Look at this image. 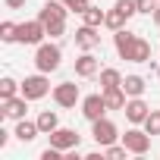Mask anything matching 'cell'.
I'll use <instances>...</instances> for the list:
<instances>
[{
  "instance_id": "obj_12",
  "label": "cell",
  "mask_w": 160,
  "mask_h": 160,
  "mask_svg": "<svg viewBox=\"0 0 160 160\" xmlns=\"http://www.w3.org/2000/svg\"><path fill=\"white\" fill-rule=\"evenodd\" d=\"M98 44H101V35H98V28L82 22V28L75 32V47H78V50H94Z\"/></svg>"
},
{
  "instance_id": "obj_5",
  "label": "cell",
  "mask_w": 160,
  "mask_h": 160,
  "mask_svg": "<svg viewBox=\"0 0 160 160\" xmlns=\"http://www.w3.org/2000/svg\"><path fill=\"white\" fill-rule=\"evenodd\" d=\"M151 138H154V135H148V132H141V129H129V132L122 135V144L129 148V154L144 157V154L151 151Z\"/></svg>"
},
{
  "instance_id": "obj_21",
  "label": "cell",
  "mask_w": 160,
  "mask_h": 160,
  "mask_svg": "<svg viewBox=\"0 0 160 160\" xmlns=\"http://www.w3.org/2000/svg\"><path fill=\"white\" fill-rule=\"evenodd\" d=\"M126 22H129V16H126L119 7H113V10L107 13V19H104V25H107L110 32H119V28H126Z\"/></svg>"
},
{
  "instance_id": "obj_9",
  "label": "cell",
  "mask_w": 160,
  "mask_h": 160,
  "mask_svg": "<svg viewBox=\"0 0 160 160\" xmlns=\"http://www.w3.org/2000/svg\"><path fill=\"white\" fill-rule=\"evenodd\" d=\"M53 101H57V107H75L78 101H82L78 85H75V82H63V85H57V88H53Z\"/></svg>"
},
{
  "instance_id": "obj_17",
  "label": "cell",
  "mask_w": 160,
  "mask_h": 160,
  "mask_svg": "<svg viewBox=\"0 0 160 160\" xmlns=\"http://www.w3.org/2000/svg\"><path fill=\"white\" fill-rule=\"evenodd\" d=\"M104 101H107V107H110V110H122V107H126V101H129V94H126V91H122V85H119V88H107V91H104Z\"/></svg>"
},
{
  "instance_id": "obj_31",
  "label": "cell",
  "mask_w": 160,
  "mask_h": 160,
  "mask_svg": "<svg viewBox=\"0 0 160 160\" xmlns=\"http://www.w3.org/2000/svg\"><path fill=\"white\" fill-rule=\"evenodd\" d=\"M7 144H10V132H7V129H0V148H7Z\"/></svg>"
},
{
  "instance_id": "obj_15",
  "label": "cell",
  "mask_w": 160,
  "mask_h": 160,
  "mask_svg": "<svg viewBox=\"0 0 160 160\" xmlns=\"http://www.w3.org/2000/svg\"><path fill=\"white\" fill-rule=\"evenodd\" d=\"M126 60H129V63H148V60H151V41L135 38V44H132V50H129Z\"/></svg>"
},
{
  "instance_id": "obj_4",
  "label": "cell",
  "mask_w": 160,
  "mask_h": 160,
  "mask_svg": "<svg viewBox=\"0 0 160 160\" xmlns=\"http://www.w3.org/2000/svg\"><path fill=\"white\" fill-rule=\"evenodd\" d=\"M91 135H94V141H98L101 148H107V144H116L119 129H116L107 116H101V119H94V122H91Z\"/></svg>"
},
{
  "instance_id": "obj_23",
  "label": "cell",
  "mask_w": 160,
  "mask_h": 160,
  "mask_svg": "<svg viewBox=\"0 0 160 160\" xmlns=\"http://www.w3.org/2000/svg\"><path fill=\"white\" fill-rule=\"evenodd\" d=\"M16 91H22V85L16 82V78H10V75H3V78H0V101L16 98Z\"/></svg>"
},
{
  "instance_id": "obj_24",
  "label": "cell",
  "mask_w": 160,
  "mask_h": 160,
  "mask_svg": "<svg viewBox=\"0 0 160 160\" xmlns=\"http://www.w3.org/2000/svg\"><path fill=\"white\" fill-rule=\"evenodd\" d=\"M0 41H7V44H13V41H19V25L16 22H0Z\"/></svg>"
},
{
  "instance_id": "obj_13",
  "label": "cell",
  "mask_w": 160,
  "mask_h": 160,
  "mask_svg": "<svg viewBox=\"0 0 160 160\" xmlns=\"http://www.w3.org/2000/svg\"><path fill=\"white\" fill-rule=\"evenodd\" d=\"M0 107H3V116L10 119H25V110H28V98H10V101H0Z\"/></svg>"
},
{
  "instance_id": "obj_8",
  "label": "cell",
  "mask_w": 160,
  "mask_h": 160,
  "mask_svg": "<svg viewBox=\"0 0 160 160\" xmlns=\"http://www.w3.org/2000/svg\"><path fill=\"white\" fill-rule=\"evenodd\" d=\"M47 138H50V144L60 148V151H75L78 141H82V135H78L75 129H53Z\"/></svg>"
},
{
  "instance_id": "obj_28",
  "label": "cell",
  "mask_w": 160,
  "mask_h": 160,
  "mask_svg": "<svg viewBox=\"0 0 160 160\" xmlns=\"http://www.w3.org/2000/svg\"><path fill=\"white\" fill-rule=\"evenodd\" d=\"M135 7H138V13H148V16H154V10H157V0H135Z\"/></svg>"
},
{
  "instance_id": "obj_18",
  "label": "cell",
  "mask_w": 160,
  "mask_h": 160,
  "mask_svg": "<svg viewBox=\"0 0 160 160\" xmlns=\"http://www.w3.org/2000/svg\"><path fill=\"white\" fill-rule=\"evenodd\" d=\"M144 88H148V85H144L141 75H126V78H122V91H126L129 98H141Z\"/></svg>"
},
{
  "instance_id": "obj_20",
  "label": "cell",
  "mask_w": 160,
  "mask_h": 160,
  "mask_svg": "<svg viewBox=\"0 0 160 160\" xmlns=\"http://www.w3.org/2000/svg\"><path fill=\"white\" fill-rule=\"evenodd\" d=\"M104 19H107V13H104L101 7H91V3H88L85 13H82V22H85V25H94V28H101Z\"/></svg>"
},
{
  "instance_id": "obj_27",
  "label": "cell",
  "mask_w": 160,
  "mask_h": 160,
  "mask_svg": "<svg viewBox=\"0 0 160 160\" xmlns=\"http://www.w3.org/2000/svg\"><path fill=\"white\" fill-rule=\"evenodd\" d=\"M113 7H119V10H122V13H126L129 19H132V16L138 13V7H135V0H116V3H113Z\"/></svg>"
},
{
  "instance_id": "obj_2",
  "label": "cell",
  "mask_w": 160,
  "mask_h": 160,
  "mask_svg": "<svg viewBox=\"0 0 160 160\" xmlns=\"http://www.w3.org/2000/svg\"><path fill=\"white\" fill-rule=\"evenodd\" d=\"M60 60H63V50L57 44H38V53H35V66L38 72H57L60 69Z\"/></svg>"
},
{
  "instance_id": "obj_14",
  "label": "cell",
  "mask_w": 160,
  "mask_h": 160,
  "mask_svg": "<svg viewBox=\"0 0 160 160\" xmlns=\"http://www.w3.org/2000/svg\"><path fill=\"white\" fill-rule=\"evenodd\" d=\"M135 38H138V35H135V32H129V28H119V32L113 35V44H116V53H119L122 60L129 57V50H132Z\"/></svg>"
},
{
  "instance_id": "obj_26",
  "label": "cell",
  "mask_w": 160,
  "mask_h": 160,
  "mask_svg": "<svg viewBox=\"0 0 160 160\" xmlns=\"http://www.w3.org/2000/svg\"><path fill=\"white\" fill-rule=\"evenodd\" d=\"M126 154H129L126 144H107V148H104V157H110V160H122Z\"/></svg>"
},
{
  "instance_id": "obj_29",
  "label": "cell",
  "mask_w": 160,
  "mask_h": 160,
  "mask_svg": "<svg viewBox=\"0 0 160 160\" xmlns=\"http://www.w3.org/2000/svg\"><path fill=\"white\" fill-rule=\"evenodd\" d=\"M63 3H66L69 10H75L78 16H82V13H85V7H88V0H63Z\"/></svg>"
},
{
  "instance_id": "obj_7",
  "label": "cell",
  "mask_w": 160,
  "mask_h": 160,
  "mask_svg": "<svg viewBox=\"0 0 160 160\" xmlns=\"http://www.w3.org/2000/svg\"><path fill=\"white\" fill-rule=\"evenodd\" d=\"M107 110H110V107H107V101H104V91H101V94H88V98H82V116H85L88 122L101 119Z\"/></svg>"
},
{
  "instance_id": "obj_3",
  "label": "cell",
  "mask_w": 160,
  "mask_h": 160,
  "mask_svg": "<svg viewBox=\"0 0 160 160\" xmlns=\"http://www.w3.org/2000/svg\"><path fill=\"white\" fill-rule=\"evenodd\" d=\"M47 91H50L47 72H38V75H25V82H22V98H28V101H41Z\"/></svg>"
},
{
  "instance_id": "obj_19",
  "label": "cell",
  "mask_w": 160,
  "mask_h": 160,
  "mask_svg": "<svg viewBox=\"0 0 160 160\" xmlns=\"http://www.w3.org/2000/svg\"><path fill=\"white\" fill-rule=\"evenodd\" d=\"M38 129H41V135H50L53 129H60V116H57L53 110H44V113H38Z\"/></svg>"
},
{
  "instance_id": "obj_6",
  "label": "cell",
  "mask_w": 160,
  "mask_h": 160,
  "mask_svg": "<svg viewBox=\"0 0 160 160\" xmlns=\"http://www.w3.org/2000/svg\"><path fill=\"white\" fill-rule=\"evenodd\" d=\"M44 38H47V28H44V22L41 19H32V22H22L19 25V44H44Z\"/></svg>"
},
{
  "instance_id": "obj_10",
  "label": "cell",
  "mask_w": 160,
  "mask_h": 160,
  "mask_svg": "<svg viewBox=\"0 0 160 160\" xmlns=\"http://www.w3.org/2000/svg\"><path fill=\"white\" fill-rule=\"evenodd\" d=\"M101 72V60L91 53V50H85L82 57L75 60V75L78 78H91V75H98Z\"/></svg>"
},
{
  "instance_id": "obj_25",
  "label": "cell",
  "mask_w": 160,
  "mask_h": 160,
  "mask_svg": "<svg viewBox=\"0 0 160 160\" xmlns=\"http://www.w3.org/2000/svg\"><path fill=\"white\" fill-rule=\"evenodd\" d=\"M141 126H144V132H148V135H160V110H151V113H148V119H144Z\"/></svg>"
},
{
  "instance_id": "obj_11",
  "label": "cell",
  "mask_w": 160,
  "mask_h": 160,
  "mask_svg": "<svg viewBox=\"0 0 160 160\" xmlns=\"http://www.w3.org/2000/svg\"><path fill=\"white\" fill-rule=\"evenodd\" d=\"M122 113H126V119H129V122H135V126H138V122H144V119H148L151 107H148L141 98H129V101H126V107H122Z\"/></svg>"
},
{
  "instance_id": "obj_1",
  "label": "cell",
  "mask_w": 160,
  "mask_h": 160,
  "mask_svg": "<svg viewBox=\"0 0 160 160\" xmlns=\"http://www.w3.org/2000/svg\"><path fill=\"white\" fill-rule=\"evenodd\" d=\"M66 3L63 0H47V3L41 7V13H38V19L44 22V28H47V35L50 38H60L63 32H66Z\"/></svg>"
},
{
  "instance_id": "obj_30",
  "label": "cell",
  "mask_w": 160,
  "mask_h": 160,
  "mask_svg": "<svg viewBox=\"0 0 160 160\" xmlns=\"http://www.w3.org/2000/svg\"><path fill=\"white\" fill-rule=\"evenodd\" d=\"M3 3H7L10 10H22V7H25V0H3Z\"/></svg>"
},
{
  "instance_id": "obj_16",
  "label": "cell",
  "mask_w": 160,
  "mask_h": 160,
  "mask_svg": "<svg viewBox=\"0 0 160 160\" xmlns=\"http://www.w3.org/2000/svg\"><path fill=\"white\" fill-rule=\"evenodd\" d=\"M13 135H16L19 141H35V138L41 135V129H38V119H35V122H28V119H19Z\"/></svg>"
},
{
  "instance_id": "obj_32",
  "label": "cell",
  "mask_w": 160,
  "mask_h": 160,
  "mask_svg": "<svg viewBox=\"0 0 160 160\" xmlns=\"http://www.w3.org/2000/svg\"><path fill=\"white\" fill-rule=\"evenodd\" d=\"M154 22H157V25H160V7H157V10H154Z\"/></svg>"
},
{
  "instance_id": "obj_22",
  "label": "cell",
  "mask_w": 160,
  "mask_h": 160,
  "mask_svg": "<svg viewBox=\"0 0 160 160\" xmlns=\"http://www.w3.org/2000/svg\"><path fill=\"white\" fill-rule=\"evenodd\" d=\"M119 85H122L119 69H101V91H107V88H119Z\"/></svg>"
}]
</instances>
